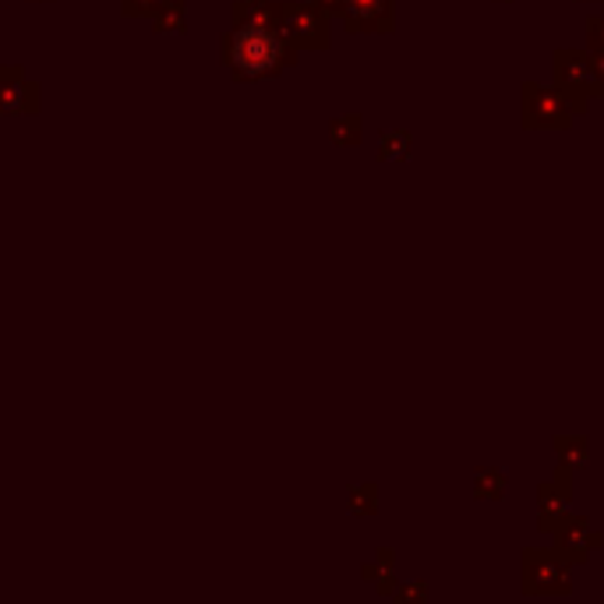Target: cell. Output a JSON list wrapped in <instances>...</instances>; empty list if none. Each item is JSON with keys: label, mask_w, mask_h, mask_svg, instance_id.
<instances>
[{"label": "cell", "mask_w": 604, "mask_h": 604, "mask_svg": "<svg viewBox=\"0 0 604 604\" xmlns=\"http://www.w3.org/2000/svg\"><path fill=\"white\" fill-rule=\"evenodd\" d=\"M492 4H516V0H492Z\"/></svg>", "instance_id": "obj_12"}, {"label": "cell", "mask_w": 604, "mask_h": 604, "mask_svg": "<svg viewBox=\"0 0 604 604\" xmlns=\"http://www.w3.org/2000/svg\"><path fill=\"white\" fill-rule=\"evenodd\" d=\"M361 128H364L361 117L358 113H346V117H340V121L329 124V134H333L336 145H358L361 142Z\"/></svg>", "instance_id": "obj_8"}, {"label": "cell", "mask_w": 604, "mask_h": 604, "mask_svg": "<svg viewBox=\"0 0 604 604\" xmlns=\"http://www.w3.org/2000/svg\"><path fill=\"white\" fill-rule=\"evenodd\" d=\"M527 591H570V580L558 566L552 562H544L541 570H531L527 573Z\"/></svg>", "instance_id": "obj_7"}, {"label": "cell", "mask_w": 604, "mask_h": 604, "mask_svg": "<svg viewBox=\"0 0 604 604\" xmlns=\"http://www.w3.org/2000/svg\"><path fill=\"white\" fill-rule=\"evenodd\" d=\"M552 71H555V89L562 100L570 103L573 117H583L594 100V74H591V53L562 47L552 53Z\"/></svg>", "instance_id": "obj_2"}, {"label": "cell", "mask_w": 604, "mask_h": 604, "mask_svg": "<svg viewBox=\"0 0 604 604\" xmlns=\"http://www.w3.org/2000/svg\"><path fill=\"white\" fill-rule=\"evenodd\" d=\"M414 149V134L411 131H385L382 139H379V160L385 163H393V160H406Z\"/></svg>", "instance_id": "obj_6"}, {"label": "cell", "mask_w": 604, "mask_h": 604, "mask_svg": "<svg viewBox=\"0 0 604 604\" xmlns=\"http://www.w3.org/2000/svg\"><path fill=\"white\" fill-rule=\"evenodd\" d=\"M276 22L269 11H255L251 22H241L223 39V61L241 82H259L265 74H276L280 68L298 61V50L290 47V39L272 29Z\"/></svg>", "instance_id": "obj_1"}, {"label": "cell", "mask_w": 604, "mask_h": 604, "mask_svg": "<svg viewBox=\"0 0 604 604\" xmlns=\"http://www.w3.org/2000/svg\"><path fill=\"white\" fill-rule=\"evenodd\" d=\"M160 0H124V11L128 14H145V11H152Z\"/></svg>", "instance_id": "obj_11"}, {"label": "cell", "mask_w": 604, "mask_h": 604, "mask_svg": "<svg viewBox=\"0 0 604 604\" xmlns=\"http://www.w3.org/2000/svg\"><path fill=\"white\" fill-rule=\"evenodd\" d=\"M576 4H597V0H576Z\"/></svg>", "instance_id": "obj_13"}, {"label": "cell", "mask_w": 604, "mask_h": 604, "mask_svg": "<svg viewBox=\"0 0 604 604\" xmlns=\"http://www.w3.org/2000/svg\"><path fill=\"white\" fill-rule=\"evenodd\" d=\"M336 14L346 32H393L396 0H336Z\"/></svg>", "instance_id": "obj_5"}, {"label": "cell", "mask_w": 604, "mask_h": 604, "mask_svg": "<svg viewBox=\"0 0 604 604\" xmlns=\"http://www.w3.org/2000/svg\"><path fill=\"white\" fill-rule=\"evenodd\" d=\"M587 50H604V0L601 11L587 18Z\"/></svg>", "instance_id": "obj_9"}, {"label": "cell", "mask_w": 604, "mask_h": 604, "mask_svg": "<svg viewBox=\"0 0 604 604\" xmlns=\"http://www.w3.org/2000/svg\"><path fill=\"white\" fill-rule=\"evenodd\" d=\"M280 32L290 39V47L322 50L329 47V14L315 4H286L280 8Z\"/></svg>", "instance_id": "obj_4"}, {"label": "cell", "mask_w": 604, "mask_h": 604, "mask_svg": "<svg viewBox=\"0 0 604 604\" xmlns=\"http://www.w3.org/2000/svg\"><path fill=\"white\" fill-rule=\"evenodd\" d=\"M520 124L527 131H566L573 124V110L558 89L523 82L520 85Z\"/></svg>", "instance_id": "obj_3"}, {"label": "cell", "mask_w": 604, "mask_h": 604, "mask_svg": "<svg viewBox=\"0 0 604 604\" xmlns=\"http://www.w3.org/2000/svg\"><path fill=\"white\" fill-rule=\"evenodd\" d=\"M591 53V74H594V95L604 100V50H587Z\"/></svg>", "instance_id": "obj_10"}]
</instances>
